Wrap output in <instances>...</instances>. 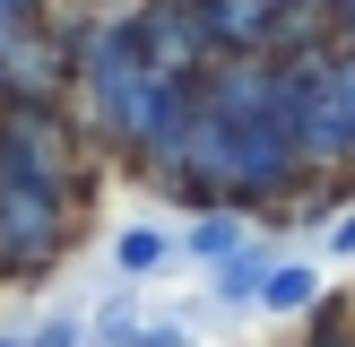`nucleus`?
Instances as JSON below:
<instances>
[{"instance_id":"39448f33","label":"nucleus","mask_w":355,"mask_h":347,"mask_svg":"<svg viewBox=\"0 0 355 347\" xmlns=\"http://www.w3.org/2000/svg\"><path fill=\"white\" fill-rule=\"evenodd\" d=\"M0 347H17V339H0Z\"/></svg>"},{"instance_id":"20e7f679","label":"nucleus","mask_w":355,"mask_h":347,"mask_svg":"<svg viewBox=\"0 0 355 347\" xmlns=\"http://www.w3.org/2000/svg\"><path fill=\"white\" fill-rule=\"evenodd\" d=\"M329 243H338V252H355V217H338V235H329Z\"/></svg>"},{"instance_id":"f257e3e1","label":"nucleus","mask_w":355,"mask_h":347,"mask_svg":"<svg viewBox=\"0 0 355 347\" xmlns=\"http://www.w3.org/2000/svg\"><path fill=\"white\" fill-rule=\"evenodd\" d=\"M104 347H191V330H165V321H104Z\"/></svg>"},{"instance_id":"f03ea898","label":"nucleus","mask_w":355,"mask_h":347,"mask_svg":"<svg viewBox=\"0 0 355 347\" xmlns=\"http://www.w3.org/2000/svg\"><path fill=\"white\" fill-rule=\"evenodd\" d=\"M304 295H312V269H277V278H269V304H277V312L304 304Z\"/></svg>"},{"instance_id":"7ed1b4c3","label":"nucleus","mask_w":355,"mask_h":347,"mask_svg":"<svg viewBox=\"0 0 355 347\" xmlns=\"http://www.w3.org/2000/svg\"><path fill=\"white\" fill-rule=\"evenodd\" d=\"M17 347H69V330H35V339H17Z\"/></svg>"}]
</instances>
